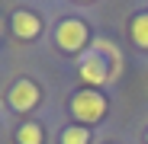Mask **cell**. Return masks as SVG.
I'll return each mask as SVG.
<instances>
[{
    "mask_svg": "<svg viewBox=\"0 0 148 144\" xmlns=\"http://www.w3.org/2000/svg\"><path fill=\"white\" fill-rule=\"evenodd\" d=\"M106 39H97L93 42V51H87L84 58H81V80L84 83H90V87H100V83H106L110 80V74H113V67L106 64Z\"/></svg>",
    "mask_w": 148,
    "mask_h": 144,
    "instance_id": "cell-1",
    "label": "cell"
},
{
    "mask_svg": "<svg viewBox=\"0 0 148 144\" xmlns=\"http://www.w3.org/2000/svg\"><path fill=\"white\" fill-rule=\"evenodd\" d=\"M71 112H74V118H81V122H100L103 112H106V99L97 90H81L71 99Z\"/></svg>",
    "mask_w": 148,
    "mask_h": 144,
    "instance_id": "cell-2",
    "label": "cell"
},
{
    "mask_svg": "<svg viewBox=\"0 0 148 144\" xmlns=\"http://www.w3.org/2000/svg\"><path fill=\"white\" fill-rule=\"evenodd\" d=\"M55 39H58V45L64 51H81L87 45V26L81 19H64L58 26V32H55Z\"/></svg>",
    "mask_w": 148,
    "mask_h": 144,
    "instance_id": "cell-3",
    "label": "cell"
},
{
    "mask_svg": "<svg viewBox=\"0 0 148 144\" xmlns=\"http://www.w3.org/2000/svg\"><path fill=\"white\" fill-rule=\"evenodd\" d=\"M36 103H39V90H36V83H29V80L13 83V90H10V106H13L16 112H29Z\"/></svg>",
    "mask_w": 148,
    "mask_h": 144,
    "instance_id": "cell-4",
    "label": "cell"
},
{
    "mask_svg": "<svg viewBox=\"0 0 148 144\" xmlns=\"http://www.w3.org/2000/svg\"><path fill=\"white\" fill-rule=\"evenodd\" d=\"M13 32L19 39H36L42 32V19L36 13H29V10H16L13 13Z\"/></svg>",
    "mask_w": 148,
    "mask_h": 144,
    "instance_id": "cell-5",
    "label": "cell"
},
{
    "mask_svg": "<svg viewBox=\"0 0 148 144\" xmlns=\"http://www.w3.org/2000/svg\"><path fill=\"white\" fill-rule=\"evenodd\" d=\"M132 42L138 48H148V13H138L132 19Z\"/></svg>",
    "mask_w": 148,
    "mask_h": 144,
    "instance_id": "cell-6",
    "label": "cell"
},
{
    "mask_svg": "<svg viewBox=\"0 0 148 144\" xmlns=\"http://www.w3.org/2000/svg\"><path fill=\"white\" fill-rule=\"evenodd\" d=\"M16 141L19 144H42V128L36 122H26V125L16 131Z\"/></svg>",
    "mask_w": 148,
    "mask_h": 144,
    "instance_id": "cell-7",
    "label": "cell"
},
{
    "mask_svg": "<svg viewBox=\"0 0 148 144\" xmlns=\"http://www.w3.org/2000/svg\"><path fill=\"white\" fill-rule=\"evenodd\" d=\"M87 141H90V135H87V128H81V125L64 128V135H61V144H87Z\"/></svg>",
    "mask_w": 148,
    "mask_h": 144,
    "instance_id": "cell-8",
    "label": "cell"
},
{
    "mask_svg": "<svg viewBox=\"0 0 148 144\" xmlns=\"http://www.w3.org/2000/svg\"><path fill=\"white\" fill-rule=\"evenodd\" d=\"M0 29H3V22H0Z\"/></svg>",
    "mask_w": 148,
    "mask_h": 144,
    "instance_id": "cell-9",
    "label": "cell"
}]
</instances>
